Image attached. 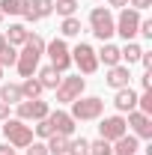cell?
<instances>
[{"instance_id": "4316f807", "label": "cell", "mask_w": 152, "mask_h": 155, "mask_svg": "<svg viewBox=\"0 0 152 155\" xmlns=\"http://www.w3.org/2000/svg\"><path fill=\"white\" fill-rule=\"evenodd\" d=\"M66 155H90V140H87V137L69 140V152Z\"/></svg>"}, {"instance_id": "7402d4cb", "label": "cell", "mask_w": 152, "mask_h": 155, "mask_svg": "<svg viewBox=\"0 0 152 155\" xmlns=\"http://www.w3.org/2000/svg\"><path fill=\"white\" fill-rule=\"evenodd\" d=\"M27 3L30 0H0V12H3V18L6 15H21L27 9Z\"/></svg>"}, {"instance_id": "1f68e13d", "label": "cell", "mask_w": 152, "mask_h": 155, "mask_svg": "<svg viewBox=\"0 0 152 155\" xmlns=\"http://www.w3.org/2000/svg\"><path fill=\"white\" fill-rule=\"evenodd\" d=\"M27 155H48V146L45 143H30L27 146Z\"/></svg>"}, {"instance_id": "5b68a950", "label": "cell", "mask_w": 152, "mask_h": 155, "mask_svg": "<svg viewBox=\"0 0 152 155\" xmlns=\"http://www.w3.org/2000/svg\"><path fill=\"white\" fill-rule=\"evenodd\" d=\"M72 63L81 69V75H93L95 69H98V57H95L93 45H87V42H78L75 51H72Z\"/></svg>"}, {"instance_id": "2e32d148", "label": "cell", "mask_w": 152, "mask_h": 155, "mask_svg": "<svg viewBox=\"0 0 152 155\" xmlns=\"http://www.w3.org/2000/svg\"><path fill=\"white\" fill-rule=\"evenodd\" d=\"M114 155H137V137H131V134H122L119 140H114Z\"/></svg>"}, {"instance_id": "d4e9b609", "label": "cell", "mask_w": 152, "mask_h": 155, "mask_svg": "<svg viewBox=\"0 0 152 155\" xmlns=\"http://www.w3.org/2000/svg\"><path fill=\"white\" fill-rule=\"evenodd\" d=\"M15 60H18V51H15V45H3L0 48V69H6V66H15Z\"/></svg>"}, {"instance_id": "30bf717a", "label": "cell", "mask_w": 152, "mask_h": 155, "mask_svg": "<svg viewBox=\"0 0 152 155\" xmlns=\"http://www.w3.org/2000/svg\"><path fill=\"white\" fill-rule=\"evenodd\" d=\"M125 131H128L125 116H104V119H101V125H98V134H101V140H107V143L119 140Z\"/></svg>"}, {"instance_id": "6da1fadb", "label": "cell", "mask_w": 152, "mask_h": 155, "mask_svg": "<svg viewBox=\"0 0 152 155\" xmlns=\"http://www.w3.org/2000/svg\"><path fill=\"white\" fill-rule=\"evenodd\" d=\"M45 39L36 36V33H30L27 42H24V51H18V60H15V69H18L21 78H33V72L39 69V60L45 54Z\"/></svg>"}, {"instance_id": "44dd1931", "label": "cell", "mask_w": 152, "mask_h": 155, "mask_svg": "<svg viewBox=\"0 0 152 155\" xmlns=\"http://www.w3.org/2000/svg\"><path fill=\"white\" fill-rule=\"evenodd\" d=\"M42 93H45V87L39 84L36 78H24V84H21V96L24 98H39Z\"/></svg>"}, {"instance_id": "d6a6232c", "label": "cell", "mask_w": 152, "mask_h": 155, "mask_svg": "<svg viewBox=\"0 0 152 155\" xmlns=\"http://www.w3.org/2000/svg\"><path fill=\"white\" fill-rule=\"evenodd\" d=\"M128 6L137 9V12H143V9H149V6H152V0H128Z\"/></svg>"}, {"instance_id": "f546056e", "label": "cell", "mask_w": 152, "mask_h": 155, "mask_svg": "<svg viewBox=\"0 0 152 155\" xmlns=\"http://www.w3.org/2000/svg\"><path fill=\"white\" fill-rule=\"evenodd\" d=\"M36 134H39V137H45V140H48V137L54 134V125L48 122V116H45V119H39V122H36Z\"/></svg>"}, {"instance_id": "52a82bcc", "label": "cell", "mask_w": 152, "mask_h": 155, "mask_svg": "<svg viewBox=\"0 0 152 155\" xmlns=\"http://www.w3.org/2000/svg\"><path fill=\"white\" fill-rule=\"evenodd\" d=\"M84 87H87V81L81 75H69L60 81L57 87V101H63V104H72L75 98H81V93H84Z\"/></svg>"}, {"instance_id": "f1b7e54d", "label": "cell", "mask_w": 152, "mask_h": 155, "mask_svg": "<svg viewBox=\"0 0 152 155\" xmlns=\"http://www.w3.org/2000/svg\"><path fill=\"white\" fill-rule=\"evenodd\" d=\"M90 155H114V149H111V143L107 140H90Z\"/></svg>"}, {"instance_id": "74e56055", "label": "cell", "mask_w": 152, "mask_h": 155, "mask_svg": "<svg viewBox=\"0 0 152 155\" xmlns=\"http://www.w3.org/2000/svg\"><path fill=\"white\" fill-rule=\"evenodd\" d=\"M107 6H119V9H125V6H128V0H107Z\"/></svg>"}, {"instance_id": "e0dca14e", "label": "cell", "mask_w": 152, "mask_h": 155, "mask_svg": "<svg viewBox=\"0 0 152 155\" xmlns=\"http://www.w3.org/2000/svg\"><path fill=\"white\" fill-rule=\"evenodd\" d=\"M39 84L45 87V90H57L60 87V81H63V72H57L54 66H45L42 72H39V78H36Z\"/></svg>"}, {"instance_id": "9a60e30c", "label": "cell", "mask_w": 152, "mask_h": 155, "mask_svg": "<svg viewBox=\"0 0 152 155\" xmlns=\"http://www.w3.org/2000/svg\"><path fill=\"white\" fill-rule=\"evenodd\" d=\"M95 57H98V63H104V66L111 69V66H119L122 54H119V48H116V45L104 42V45H101V51H95Z\"/></svg>"}, {"instance_id": "836d02e7", "label": "cell", "mask_w": 152, "mask_h": 155, "mask_svg": "<svg viewBox=\"0 0 152 155\" xmlns=\"http://www.w3.org/2000/svg\"><path fill=\"white\" fill-rule=\"evenodd\" d=\"M140 63L146 66V72H152V54H149V51H143V54H140Z\"/></svg>"}, {"instance_id": "4dcf8cb0", "label": "cell", "mask_w": 152, "mask_h": 155, "mask_svg": "<svg viewBox=\"0 0 152 155\" xmlns=\"http://www.w3.org/2000/svg\"><path fill=\"white\" fill-rule=\"evenodd\" d=\"M137 33H140V36H146V39H152V18H140Z\"/></svg>"}, {"instance_id": "ac0fdd59", "label": "cell", "mask_w": 152, "mask_h": 155, "mask_svg": "<svg viewBox=\"0 0 152 155\" xmlns=\"http://www.w3.org/2000/svg\"><path fill=\"white\" fill-rule=\"evenodd\" d=\"M45 146H48V155H66L69 152V137L66 134H51Z\"/></svg>"}, {"instance_id": "e575fe53", "label": "cell", "mask_w": 152, "mask_h": 155, "mask_svg": "<svg viewBox=\"0 0 152 155\" xmlns=\"http://www.w3.org/2000/svg\"><path fill=\"white\" fill-rule=\"evenodd\" d=\"M140 87L143 90H152V72H146V75L140 78Z\"/></svg>"}, {"instance_id": "f35d334b", "label": "cell", "mask_w": 152, "mask_h": 155, "mask_svg": "<svg viewBox=\"0 0 152 155\" xmlns=\"http://www.w3.org/2000/svg\"><path fill=\"white\" fill-rule=\"evenodd\" d=\"M3 45H6V36H3V33H0V48H3Z\"/></svg>"}, {"instance_id": "ffe728a7", "label": "cell", "mask_w": 152, "mask_h": 155, "mask_svg": "<svg viewBox=\"0 0 152 155\" xmlns=\"http://www.w3.org/2000/svg\"><path fill=\"white\" fill-rule=\"evenodd\" d=\"M21 87L18 84H6V87H0V101H3V104H18L21 101Z\"/></svg>"}, {"instance_id": "8992f818", "label": "cell", "mask_w": 152, "mask_h": 155, "mask_svg": "<svg viewBox=\"0 0 152 155\" xmlns=\"http://www.w3.org/2000/svg\"><path fill=\"white\" fill-rule=\"evenodd\" d=\"M114 24H116V33L125 39V42H131L137 36V27H140V12L131 9V6H125L119 12V18H114Z\"/></svg>"}, {"instance_id": "cb8c5ba5", "label": "cell", "mask_w": 152, "mask_h": 155, "mask_svg": "<svg viewBox=\"0 0 152 155\" xmlns=\"http://www.w3.org/2000/svg\"><path fill=\"white\" fill-rule=\"evenodd\" d=\"M119 54H122V60H128V66H131V63H137V60H140L143 48H140L137 42H125V48H119Z\"/></svg>"}, {"instance_id": "8d00e7d4", "label": "cell", "mask_w": 152, "mask_h": 155, "mask_svg": "<svg viewBox=\"0 0 152 155\" xmlns=\"http://www.w3.org/2000/svg\"><path fill=\"white\" fill-rule=\"evenodd\" d=\"M0 155H18V152H15L9 143H0Z\"/></svg>"}, {"instance_id": "4fadbf2b", "label": "cell", "mask_w": 152, "mask_h": 155, "mask_svg": "<svg viewBox=\"0 0 152 155\" xmlns=\"http://www.w3.org/2000/svg\"><path fill=\"white\" fill-rule=\"evenodd\" d=\"M114 104H116L119 114H131V110H137V93H134L131 87H122V90H116Z\"/></svg>"}, {"instance_id": "60d3db41", "label": "cell", "mask_w": 152, "mask_h": 155, "mask_svg": "<svg viewBox=\"0 0 152 155\" xmlns=\"http://www.w3.org/2000/svg\"><path fill=\"white\" fill-rule=\"evenodd\" d=\"M0 78H3V69H0Z\"/></svg>"}, {"instance_id": "3957f363", "label": "cell", "mask_w": 152, "mask_h": 155, "mask_svg": "<svg viewBox=\"0 0 152 155\" xmlns=\"http://www.w3.org/2000/svg\"><path fill=\"white\" fill-rule=\"evenodd\" d=\"M104 114V101L98 96H81L72 101V119L75 122H93V119H98V116Z\"/></svg>"}, {"instance_id": "d590c367", "label": "cell", "mask_w": 152, "mask_h": 155, "mask_svg": "<svg viewBox=\"0 0 152 155\" xmlns=\"http://www.w3.org/2000/svg\"><path fill=\"white\" fill-rule=\"evenodd\" d=\"M6 119H9V104L0 101V122H6Z\"/></svg>"}, {"instance_id": "7a4b0ae2", "label": "cell", "mask_w": 152, "mask_h": 155, "mask_svg": "<svg viewBox=\"0 0 152 155\" xmlns=\"http://www.w3.org/2000/svg\"><path fill=\"white\" fill-rule=\"evenodd\" d=\"M3 134H6V140H9V146H15V149H27L30 143H33V128L24 122V119H6L3 122Z\"/></svg>"}, {"instance_id": "8fae6325", "label": "cell", "mask_w": 152, "mask_h": 155, "mask_svg": "<svg viewBox=\"0 0 152 155\" xmlns=\"http://www.w3.org/2000/svg\"><path fill=\"white\" fill-rule=\"evenodd\" d=\"M125 125L134 131V137H143V140H152V116L140 114V110H131Z\"/></svg>"}, {"instance_id": "5bb4252c", "label": "cell", "mask_w": 152, "mask_h": 155, "mask_svg": "<svg viewBox=\"0 0 152 155\" xmlns=\"http://www.w3.org/2000/svg\"><path fill=\"white\" fill-rule=\"evenodd\" d=\"M104 81H107V87L122 90V87H128V84H131V72H128V66H122V63H119V66H111V69H107V78H104Z\"/></svg>"}, {"instance_id": "9c48e42d", "label": "cell", "mask_w": 152, "mask_h": 155, "mask_svg": "<svg viewBox=\"0 0 152 155\" xmlns=\"http://www.w3.org/2000/svg\"><path fill=\"white\" fill-rule=\"evenodd\" d=\"M51 114V107H48V101H42V98H21L18 101V119H45V116Z\"/></svg>"}, {"instance_id": "d6986e66", "label": "cell", "mask_w": 152, "mask_h": 155, "mask_svg": "<svg viewBox=\"0 0 152 155\" xmlns=\"http://www.w3.org/2000/svg\"><path fill=\"white\" fill-rule=\"evenodd\" d=\"M27 36H30V30L24 24H9V30H6V42L9 45H24Z\"/></svg>"}, {"instance_id": "ab89813d", "label": "cell", "mask_w": 152, "mask_h": 155, "mask_svg": "<svg viewBox=\"0 0 152 155\" xmlns=\"http://www.w3.org/2000/svg\"><path fill=\"white\" fill-rule=\"evenodd\" d=\"M0 24H3V12H0Z\"/></svg>"}, {"instance_id": "277c9868", "label": "cell", "mask_w": 152, "mask_h": 155, "mask_svg": "<svg viewBox=\"0 0 152 155\" xmlns=\"http://www.w3.org/2000/svg\"><path fill=\"white\" fill-rule=\"evenodd\" d=\"M90 27H93L95 39H101V42H107V39L116 33V24H114V12L107 9V6H95L93 12H90Z\"/></svg>"}, {"instance_id": "603a6c76", "label": "cell", "mask_w": 152, "mask_h": 155, "mask_svg": "<svg viewBox=\"0 0 152 155\" xmlns=\"http://www.w3.org/2000/svg\"><path fill=\"white\" fill-rule=\"evenodd\" d=\"M54 12L63 18H72L78 12V0H54Z\"/></svg>"}, {"instance_id": "7c38bea8", "label": "cell", "mask_w": 152, "mask_h": 155, "mask_svg": "<svg viewBox=\"0 0 152 155\" xmlns=\"http://www.w3.org/2000/svg\"><path fill=\"white\" fill-rule=\"evenodd\" d=\"M48 122L54 125V134H72L75 131V119L72 114H66V110H54V114H48Z\"/></svg>"}, {"instance_id": "83f0119b", "label": "cell", "mask_w": 152, "mask_h": 155, "mask_svg": "<svg viewBox=\"0 0 152 155\" xmlns=\"http://www.w3.org/2000/svg\"><path fill=\"white\" fill-rule=\"evenodd\" d=\"M30 6H33V12L39 18H48L54 12V0H30Z\"/></svg>"}, {"instance_id": "ba28073f", "label": "cell", "mask_w": 152, "mask_h": 155, "mask_svg": "<svg viewBox=\"0 0 152 155\" xmlns=\"http://www.w3.org/2000/svg\"><path fill=\"white\" fill-rule=\"evenodd\" d=\"M45 51H48V57H51V66H54L57 72H66V69L72 66V51H69V45H66L63 39H54V42H48V45H45Z\"/></svg>"}, {"instance_id": "484cf974", "label": "cell", "mask_w": 152, "mask_h": 155, "mask_svg": "<svg viewBox=\"0 0 152 155\" xmlns=\"http://www.w3.org/2000/svg\"><path fill=\"white\" fill-rule=\"evenodd\" d=\"M63 36H81V18H63V27H60Z\"/></svg>"}]
</instances>
